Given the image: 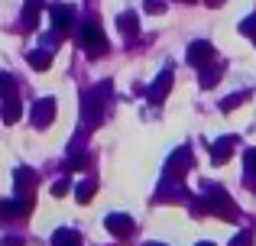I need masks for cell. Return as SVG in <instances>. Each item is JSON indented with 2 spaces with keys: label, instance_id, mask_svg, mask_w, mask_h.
<instances>
[{
  "label": "cell",
  "instance_id": "cell-8",
  "mask_svg": "<svg viewBox=\"0 0 256 246\" xmlns=\"http://www.w3.org/2000/svg\"><path fill=\"white\" fill-rule=\"evenodd\" d=\"M32 68H39V71L49 68V52H36V55H32Z\"/></svg>",
  "mask_w": 256,
  "mask_h": 246
},
{
  "label": "cell",
  "instance_id": "cell-10",
  "mask_svg": "<svg viewBox=\"0 0 256 246\" xmlns=\"http://www.w3.org/2000/svg\"><path fill=\"white\" fill-rule=\"evenodd\" d=\"M230 246H253V234H240V237H234V243Z\"/></svg>",
  "mask_w": 256,
  "mask_h": 246
},
{
  "label": "cell",
  "instance_id": "cell-4",
  "mask_svg": "<svg viewBox=\"0 0 256 246\" xmlns=\"http://www.w3.org/2000/svg\"><path fill=\"white\" fill-rule=\"evenodd\" d=\"M204 55H211V45H208V42H194L192 52H188V62H192V65H201V58H204Z\"/></svg>",
  "mask_w": 256,
  "mask_h": 246
},
{
  "label": "cell",
  "instance_id": "cell-2",
  "mask_svg": "<svg viewBox=\"0 0 256 246\" xmlns=\"http://www.w3.org/2000/svg\"><path fill=\"white\" fill-rule=\"evenodd\" d=\"M52 114H56V101H39L36 104V126H49Z\"/></svg>",
  "mask_w": 256,
  "mask_h": 246
},
{
  "label": "cell",
  "instance_id": "cell-13",
  "mask_svg": "<svg viewBox=\"0 0 256 246\" xmlns=\"http://www.w3.org/2000/svg\"><path fill=\"white\" fill-rule=\"evenodd\" d=\"M208 3H224V0H208Z\"/></svg>",
  "mask_w": 256,
  "mask_h": 246
},
{
  "label": "cell",
  "instance_id": "cell-12",
  "mask_svg": "<svg viewBox=\"0 0 256 246\" xmlns=\"http://www.w3.org/2000/svg\"><path fill=\"white\" fill-rule=\"evenodd\" d=\"M246 162H250V169H256V149L246 152Z\"/></svg>",
  "mask_w": 256,
  "mask_h": 246
},
{
  "label": "cell",
  "instance_id": "cell-7",
  "mask_svg": "<svg viewBox=\"0 0 256 246\" xmlns=\"http://www.w3.org/2000/svg\"><path fill=\"white\" fill-rule=\"evenodd\" d=\"M227 156H230V143L224 139V143L214 146V162H227Z\"/></svg>",
  "mask_w": 256,
  "mask_h": 246
},
{
  "label": "cell",
  "instance_id": "cell-14",
  "mask_svg": "<svg viewBox=\"0 0 256 246\" xmlns=\"http://www.w3.org/2000/svg\"><path fill=\"white\" fill-rule=\"evenodd\" d=\"M201 246H211V243H201Z\"/></svg>",
  "mask_w": 256,
  "mask_h": 246
},
{
  "label": "cell",
  "instance_id": "cell-3",
  "mask_svg": "<svg viewBox=\"0 0 256 246\" xmlns=\"http://www.w3.org/2000/svg\"><path fill=\"white\" fill-rule=\"evenodd\" d=\"M52 23H56L58 29H68L72 26V10L68 6H56V10H52Z\"/></svg>",
  "mask_w": 256,
  "mask_h": 246
},
{
  "label": "cell",
  "instance_id": "cell-9",
  "mask_svg": "<svg viewBox=\"0 0 256 246\" xmlns=\"http://www.w3.org/2000/svg\"><path fill=\"white\" fill-rule=\"evenodd\" d=\"M6 123H13V120H16V117H20V104L16 101H13V97H10V104H6Z\"/></svg>",
  "mask_w": 256,
  "mask_h": 246
},
{
  "label": "cell",
  "instance_id": "cell-6",
  "mask_svg": "<svg viewBox=\"0 0 256 246\" xmlns=\"http://www.w3.org/2000/svg\"><path fill=\"white\" fill-rule=\"evenodd\" d=\"M107 227H110L114 234H126V230H130V221H126L124 214H114V217H107Z\"/></svg>",
  "mask_w": 256,
  "mask_h": 246
},
{
  "label": "cell",
  "instance_id": "cell-1",
  "mask_svg": "<svg viewBox=\"0 0 256 246\" xmlns=\"http://www.w3.org/2000/svg\"><path fill=\"white\" fill-rule=\"evenodd\" d=\"M82 45H84L88 52H100V49L107 45V36L100 32V26H98V23H88L84 29H82Z\"/></svg>",
  "mask_w": 256,
  "mask_h": 246
},
{
  "label": "cell",
  "instance_id": "cell-5",
  "mask_svg": "<svg viewBox=\"0 0 256 246\" xmlns=\"http://www.w3.org/2000/svg\"><path fill=\"white\" fill-rule=\"evenodd\" d=\"M30 211V204H0V217H20V214H26Z\"/></svg>",
  "mask_w": 256,
  "mask_h": 246
},
{
  "label": "cell",
  "instance_id": "cell-11",
  "mask_svg": "<svg viewBox=\"0 0 256 246\" xmlns=\"http://www.w3.org/2000/svg\"><path fill=\"white\" fill-rule=\"evenodd\" d=\"M78 201H91V188H88V185H84V188H78Z\"/></svg>",
  "mask_w": 256,
  "mask_h": 246
}]
</instances>
